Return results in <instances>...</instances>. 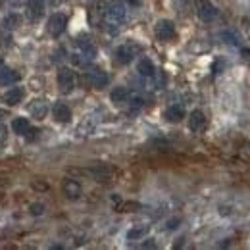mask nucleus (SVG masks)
Here are the masks:
<instances>
[{
    "instance_id": "f257e3e1",
    "label": "nucleus",
    "mask_w": 250,
    "mask_h": 250,
    "mask_svg": "<svg viewBox=\"0 0 250 250\" xmlns=\"http://www.w3.org/2000/svg\"><path fill=\"white\" fill-rule=\"evenodd\" d=\"M125 16H127V10H125V6L122 2H110L108 6H106V10H104V18H106V23L108 25H114L116 29H118V25L122 23L125 20Z\"/></svg>"
},
{
    "instance_id": "f03ea898",
    "label": "nucleus",
    "mask_w": 250,
    "mask_h": 250,
    "mask_svg": "<svg viewBox=\"0 0 250 250\" xmlns=\"http://www.w3.org/2000/svg\"><path fill=\"white\" fill-rule=\"evenodd\" d=\"M194 8H196V16L202 21H212L218 16V8L212 2H208V0H196L194 2Z\"/></svg>"
},
{
    "instance_id": "7ed1b4c3",
    "label": "nucleus",
    "mask_w": 250,
    "mask_h": 250,
    "mask_svg": "<svg viewBox=\"0 0 250 250\" xmlns=\"http://www.w3.org/2000/svg\"><path fill=\"white\" fill-rule=\"evenodd\" d=\"M58 87L62 93H71L75 87V73L69 67H60L58 71Z\"/></svg>"
},
{
    "instance_id": "20e7f679",
    "label": "nucleus",
    "mask_w": 250,
    "mask_h": 250,
    "mask_svg": "<svg viewBox=\"0 0 250 250\" xmlns=\"http://www.w3.org/2000/svg\"><path fill=\"white\" fill-rule=\"evenodd\" d=\"M175 35V23L171 20H160L156 23V37L160 41H171Z\"/></svg>"
},
{
    "instance_id": "39448f33",
    "label": "nucleus",
    "mask_w": 250,
    "mask_h": 250,
    "mask_svg": "<svg viewBox=\"0 0 250 250\" xmlns=\"http://www.w3.org/2000/svg\"><path fill=\"white\" fill-rule=\"evenodd\" d=\"M65 25H67V18L63 14H54L48 20V33L52 37H60L65 31Z\"/></svg>"
},
{
    "instance_id": "423d86ee",
    "label": "nucleus",
    "mask_w": 250,
    "mask_h": 250,
    "mask_svg": "<svg viewBox=\"0 0 250 250\" xmlns=\"http://www.w3.org/2000/svg\"><path fill=\"white\" fill-rule=\"evenodd\" d=\"M87 81L93 85L94 89H102L108 83V73L100 67H93V69L87 71Z\"/></svg>"
},
{
    "instance_id": "0eeeda50",
    "label": "nucleus",
    "mask_w": 250,
    "mask_h": 250,
    "mask_svg": "<svg viewBox=\"0 0 250 250\" xmlns=\"http://www.w3.org/2000/svg\"><path fill=\"white\" fill-rule=\"evenodd\" d=\"M188 127H190V131H194V133H202V131L206 129V116H204L202 110H194V112L190 114V118H188Z\"/></svg>"
},
{
    "instance_id": "6e6552de",
    "label": "nucleus",
    "mask_w": 250,
    "mask_h": 250,
    "mask_svg": "<svg viewBox=\"0 0 250 250\" xmlns=\"http://www.w3.org/2000/svg\"><path fill=\"white\" fill-rule=\"evenodd\" d=\"M164 118H166L169 124H177V122H181V120L185 118V108H183L181 104H171V106L166 108Z\"/></svg>"
},
{
    "instance_id": "1a4fd4ad",
    "label": "nucleus",
    "mask_w": 250,
    "mask_h": 250,
    "mask_svg": "<svg viewBox=\"0 0 250 250\" xmlns=\"http://www.w3.org/2000/svg\"><path fill=\"white\" fill-rule=\"evenodd\" d=\"M52 116H54V120H56L58 124H67V122L71 120V110H69V106H65L63 102H58V104H54V108H52Z\"/></svg>"
},
{
    "instance_id": "9d476101",
    "label": "nucleus",
    "mask_w": 250,
    "mask_h": 250,
    "mask_svg": "<svg viewBox=\"0 0 250 250\" xmlns=\"http://www.w3.org/2000/svg\"><path fill=\"white\" fill-rule=\"evenodd\" d=\"M135 52H137L135 46H131V44H122V46L116 50V60L125 65V63H129L135 58Z\"/></svg>"
},
{
    "instance_id": "9b49d317",
    "label": "nucleus",
    "mask_w": 250,
    "mask_h": 250,
    "mask_svg": "<svg viewBox=\"0 0 250 250\" xmlns=\"http://www.w3.org/2000/svg\"><path fill=\"white\" fill-rule=\"evenodd\" d=\"M77 46H79V50H81V56L85 58V60H94V56H96V46H94L93 42L85 37H81L79 41H77Z\"/></svg>"
},
{
    "instance_id": "f8f14e48",
    "label": "nucleus",
    "mask_w": 250,
    "mask_h": 250,
    "mask_svg": "<svg viewBox=\"0 0 250 250\" xmlns=\"http://www.w3.org/2000/svg\"><path fill=\"white\" fill-rule=\"evenodd\" d=\"M29 114H31L35 120H44V118H46V114H48L46 102H44V100H41V98L33 100L31 106H29Z\"/></svg>"
},
{
    "instance_id": "ddd939ff",
    "label": "nucleus",
    "mask_w": 250,
    "mask_h": 250,
    "mask_svg": "<svg viewBox=\"0 0 250 250\" xmlns=\"http://www.w3.org/2000/svg\"><path fill=\"white\" fill-rule=\"evenodd\" d=\"M27 14L33 21L41 20L44 14V0H29L27 2Z\"/></svg>"
},
{
    "instance_id": "4468645a",
    "label": "nucleus",
    "mask_w": 250,
    "mask_h": 250,
    "mask_svg": "<svg viewBox=\"0 0 250 250\" xmlns=\"http://www.w3.org/2000/svg\"><path fill=\"white\" fill-rule=\"evenodd\" d=\"M62 188H63V194H65L67 198H71V200H75V198L81 196V185H79L75 179H65Z\"/></svg>"
},
{
    "instance_id": "2eb2a0df",
    "label": "nucleus",
    "mask_w": 250,
    "mask_h": 250,
    "mask_svg": "<svg viewBox=\"0 0 250 250\" xmlns=\"http://www.w3.org/2000/svg\"><path fill=\"white\" fill-rule=\"evenodd\" d=\"M23 94H25L23 87H12V89H8V93L4 94V100H6L8 106H16L23 100Z\"/></svg>"
},
{
    "instance_id": "dca6fc26",
    "label": "nucleus",
    "mask_w": 250,
    "mask_h": 250,
    "mask_svg": "<svg viewBox=\"0 0 250 250\" xmlns=\"http://www.w3.org/2000/svg\"><path fill=\"white\" fill-rule=\"evenodd\" d=\"M137 71H139V75H143V77H154L156 67H154L152 60H148V58H141L139 63H137Z\"/></svg>"
},
{
    "instance_id": "f3484780",
    "label": "nucleus",
    "mask_w": 250,
    "mask_h": 250,
    "mask_svg": "<svg viewBox=\"0 0 250 250\" xmlns=\"http://www.w3.org/2000/svg\"><path fill=\"white\" fill-rule=\"evenodd\" d=\"M148 231H150V225H135L127 231V239L129 241H141L148 235Z\"/></svg>"
},
{
    "instance_id": "a211bd4d",
    "label": "nucleus",
    "mask_w": 250,
    "mask_h": 250,
    "mask_svg": "<svg viewBox=\"0 0 250 250\" xmlns=\"http://www.w3.org/2000/svg\"><path fill=\"white\" fill-rule=\"evenodd\" d=\"M20 81V73L14 69H0V85L2 87H10L14 83Z\"/></svg>"
},
{
    "instance_id": "6ab92c4d",
    "label": "nucleus",
    "mask_w": 250,
    "mask_h": 250,
    "mask_svg": "<svg viewBox=\"0 0 250 250\" xmlns=\"http://www.w3.org/2000/svg\"><path fill=\"white\" fill-rule=\"evenodd\" d=\"M29 120L27 118H16L14 122H12V129H14V133H18V135H25L27 131H29Z\"/></svg>"
},
{
    "instance_id": "aec40b11",
    "label": "nucleus",
    "mask_w": 250,
    "mask_h": 250,
    "mask_svg": "<svg viewBox=\"0 0 250 250\" xmlns=\"http://www.w3.org/2000/svg\"><path fill=\"white\" fill-rule=\"evenodd\" d=\"M110 98H112L114 104H124V102H127V98H129V91L125 87H116L112 91V94H110Z\"/></svg>"
},
{
    "instance_id": "412c9836",
    "label": "nucleus",
    "mask_w": 250,
    "mask_h": 250,
    "mask_svg": "<svg viewBox=\"0 0 250 250\" xmlns=\"http://www.w3.org/2000/svg\"><path fill=\"white\" fill-rule=\"evenodd\" d=\"M20 23H21V18L16 16V14H10V16L4 20V27H8V29H16Z\"/></svg>"
},
{
    "instance_id": "4be33fe9",
    "label": "nucleus",
    "mask_w": 250,
    "mask_h": 250,
    "mask_svg": "<svg viewBox=\"0 0 250 250\" xmlns=\"http://www.w3.org/2000/svg\"><path fill=\"white\" fill-rule=\"evenodd\" d=\"M221 37H223V41H225L227 44H231V46H237V44H239V37L233 31H225Z\"/></svg>"
},
{
    "instance_id": "5701e85b",
    "label": "nucleus",
    "mask_w": 250,
    "mask_h": 250,
    "mask_svg": "<svg viewBox=\"0 0 250 250\" xmlns=\"http://www.w3.org/2000/svg\"><path fill=\"white\" fill-rule=\"evenodd\" d=\"M139 208H141V204H137V202H124V204H120V212H135Z\"/></svg>"
},
{
    "instance_id": "b1692460",
    "label": "nucleus",
    "mask_w": 250,
    "mask_h": 250,
    "mask_svg": "<svg viewBox=\"0 0 250 250\" xmlns=\"http://www.w3.org/2000/svg\"><path fill=\"white\" fill-rule=\"evenodd\" d=\"M6 141H8V129H6L4 125H0V150L4 148Z\"/></svg>"
},
{
    "instance_id": "393cba45",
    "label": "nucleus",
    "mask_w": 250,
    "mask_h": 250,
    "mask_svg": "<svg viewBox=\"0 0 250 250\" xmlns=\"http://www.w3.org/2000/svg\"><path fill=\"white\" fill-rule=\"evenodd\" d=\"M44 212V204H41V202H35L31 204V214L33 216H41Z\"/></svg>"
},
{
    "instance_id": "a878e982",
    "label": "nucleus",
    "mask_w": 250,
    "mask_h": 250,
    "mask_svg": "<svg viewBox=\"0 0 250 250\" xmlns=\"http://www.w3.org/2000/svg\"><path fill=\"white\" fill-rule=\"evenodd\" d=\"M179 223H181V219L179 218L167 219V221H166V229H169V231H171V229H177V227H179Z\"/></svg>"
},
{
    "instance_id": "bb28decb",
    "label": "nucleus",
    "mask_w": 250,
    "mask_h": 250,
    "mask_svg": "<svg viewBox=\"0 0 250 250\" xmlns=\"http://www.w3.org/2000/svg\"><path fill=\"white\" fill-rule=\"evenodd\" d=\"M243 60L250 62V48H243Z\"/></svg>"
},
{
    "instance_id": "cd10ccee",
    "label": "nucleus",
    "mask_w": 250,
    "mask_h": 250,
    "mask_svg": "<svg viewBox=\"0 0 250 250\" xmlns=\"http://www.w3.org/2000/svg\"><path fill=\"white\" fill-rule=\"evenodd\" d=\"M143 247H145V249H154V247H156V243H154V239H148V243H145Z\"/></svg>"
},
{
    "instance_id": "c85d7f7f",
    "label": "nucleus",
    "mask_w": 250,
    "mask_h": 250,
    "mask_svg": "<svg viewBox=\"0 0 250 250\" xmlns=\"http://www.w3.org/2000/svg\"><path fill=\"white\" fill-rule=\"evenodd\" d=\"M183 245H185V237H179V239H177V243L173 245V249H179V247H183Z\"/></svg>"
},
{
    "instance_id": "c756f323",
    "label": "nucleus",
    "mask_w": 250,
    "mask_h": 250,
    "mask_svg": "<svg viewBox=\"0 0 250 250\" xmlns=\"http://www.w3.org/2000/svg\"><path fill=\"white\" fill-rule=\"evenodd\" d=\"M125 2H129V4H137L139 0H125Z\"/></svg>"
}]
</instances>
